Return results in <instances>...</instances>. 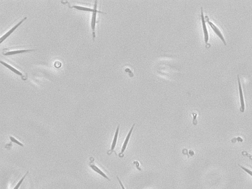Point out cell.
<instances>
[{
    "label": "cell",
    "mask_w": 252,
    "mask_h": 189,
    "mask_svg": "<svg viewBox=\"0 0 252 189\" xmlns=\"http://www.w3.org/2000/svg\"><path fill=\"white\" fill-rule=\"evenodd\" d=\"M97 2L98 1H96L94 2V12H93L92 17V21H91V28L93 31V38L94 40L96 37V34H95V27H96V19H97V12L102 13H106L104 12L101 11H98L97 10Z\"/></svg>",
    "instance_id": "6da1fadb"
},
{
    "label": "cell",
    "mask_w": 252,
    "mask_h": 189,
    "mask_svg": "<svg viewBox=\"0 0 252 189\" xmlns=\"http://www.w3.org/2000/svg\"><path fill=\"white\" fill-rule=\"evenodd\" d=\"M201 22H202V29H203V34H204V41L206 44H207L208 41H209V33L208 32L206 24V18L204 17V12H203V7H201Z\"/></svg>",
    "instance_id": "7a4b0ae2"
},
{
    "label": "cell",
    "mask_w": 252,
    "mask_h": 189,
    "mask_svg": "<svg viewBox=\"0 0 252 189\" xmlns=\"http://www.w3.org/2000/svg\"><path fill=\"white\" fill-rule=\"evenodd\" d=\"M205 18H206V21H207V22L208 23V24L210 25V26L212 28V29L215 32V33L217 34V35L218 36L220 37V39H221L222 41L224 42L225 45H226V41H225V39L224 36H223L222 32L220 31V30L219 29L218 27H217L216 25L214 23H213L212 21L209 20V18L207 16H206Z\"/></svg>",
    "instance_id": "3957f363"
},
{
    "label": "cell",
    "mask_w": 252,
    "mask_h": 189,
    "mask_svg": "<svg viewBox=\"0 0 252 189\" xmlns=\"http://www.w3.org/2000/svg\"><path fill=\"white\" fill-rule=\"evenodd\" d=\"M237 80H238V87H239V97H240V110L242 112H243L245 110V103H244V96H243V90L241 84L240 79L239 77V75H237Z\"/></svg>",
    "instance_id": "277c9868"
},
{
    "label": "cell",
    "mask_w": 252,
    "mask_h": 189,
    "mask_svg": "<svg viewBox=\"0 0 252 189\" xmlns=\"http://www.w3.org/2000/svg\"><path fill=\"white\" fill-rule=\"evenodd\" d=\"M27 18V17H25L20 22H19L17 24H16V25H15L13 28H12L10 30L8 31L7 33L5 34L4 36H2L1 37V39H0V42L2 43V41H5L7 37H8L9 36L11 35V34L13 33V32H14L15 30L17 29V28L19 26H20L21 24L23 22L26 20Z\"/></svg>",
    "instance_id": "5b68a950"
},
{
    "label": "cell",
    "mask_w": 252,
    "mask_h": 189,
    "mask_svg": "<svg viewBox=\"0 0 252 189\" xmlns=\"http://www.w3.org/2000/svg\"><path fill=\"white\" fill-rule=\"evenodd\" d=\"M135 125V124H133L131 129H130V131L128 132V133L127 135V137H126V138H125L124 143L123 144L121 151V153H120V154L119 155V156H120L121 155L123 154L124 152H125V150H126V148L127 147L128 144V141H129V140H130V138H131V135H132V132L133 131V128H134Z\"/></svg>",
    "instance_id": "8992f818"
},
{
    "label": "cell",
    "mask_w": 252,
    "mask_h": 189,
    "mask_svg": "<svg viewBox=\"0 0 252 189\" xmlns=\"http://www.w3.org/2000/svg\"><path fill=\"white\" fill-rule=\"evenodd\" d=\"M89 166H90V167H91L92 169L93 170L94 172H97V173H98L99 174V175H101L102 177H103L104 178L106 179L107 180H109V181H110V179L108 177L106 174L103 171L101 170V169H99V168L98 167H97L96 165H94V163L93 162L91 161L90 162H89Z\"/></svg>",
    "instance_id": "52a82bcc"
},
{
    "label": "cell",
    "mask_w": 252,
    "mask_h": 189,
    "mask_svg": "<svg viewBox=\"0 0 252 189\" xmlns=\"http://www.w3.org/2000/svg\"><path fill=\"white\" fill-rule=\"evenodd\" d=\"M119 129H120V125H118L117 126V128L116 130L114 136L113 138V141H112V144H111V149L108 152V154L109 155L111 154L112 152H113V151L114 150L115 148L116 145L117 144V139H118V135H119Z\"/></svg>",
    "instance_id": "ba28073f"
},
{
    "label": "cell",
    "mask_w": 252,
    "mask_h": 189,
    "mask_svg": "<svg viewBox=\"0 0 252 189\" xmlns=\"http://www.w3.org/2000/svg\"><path fill=\"white\" fill-rule=\"evenodd\" d=\"M35 49H24V50H14V51H8L7 52L4 53L3 54H4V55L7 56V55H14V54H19V53H21L32 51H35Z\"/></svg>",
    "instance_id": "9c48e42d"
},
{
    "label": "cell",
    "mask_w": 252,
    "mask_h": 189,
    "mask_svg": "<svg viewBox=\"0 0 252 189\" xmlns=\"http://www.w3.org/2000/svg\"><path fill=\"white\" fill-rule=\"evenodd\" d=\"M1 64H2V65H5L7 68L9 69L10 70H12V71H13V72H14V73H15V74L18 75H20V76H21V77H22V78H23V74H22V73H21L20 71H19V70H17V69H15V68L12 67V66H11V65H8V64H7V63L2 62V61H1Z\"/></svg>",
    "instance_id": "30bf717a"
},
{
    "label": "cell",
    "mask_w": 252,
    "mask_h": 189,
    "mask_svg": "<svg viewBox=\"0 0 252 189\" xmlns=\"http://www.w3.org/2000/svg\"><path fill=\"white\" fill-rule=\"evenodd\" d=\"M71 7H74V8H76V9H78V10H80V11H87V12H94V8H89V7H82V6H73Z\"/></svg>",
    "instance_id": "8fae6325"
},
{
    "label": "cell",
    "mask_w": 252,
    "mask_h": 189,
    "mask_svg": "<svg viewBox=\"0 0 252 189\" xmlns=\"http://www.w3.org/2000/svg\"><path fill=\"white\" fill-rule=\"evenodd\" d=\"M28 173H29V171H28V172H26V174L24 175L23 177H22V178H21V179L19 180V181L18 182L17 184L16 185V186H15V187H14V188H13V189H19V188H20V186H21L22 183L24 181V180L25 178H26V177L27 176V175H28Z\"/></svg>",
    "instance_id": "7c38bea8"
},
{
    "label": "cell",
    "mask_w": 252,
    "mask_h": 189,
    "mask_svg": "<svg viewBox=\"0 0 252 189\" xmlns=\"http://www.w3.org/2000/svg\"><path fill=\"white\" fill-rule=\"evenodd\" d=\"M9 139L11 140V141L12 143H14L17 144L19 146H22V147H24V145L22 143H20V141H19L17 139H16L15 138H14L13 137H12V136H9Z\"/></svg>",
    "instance_id": "4fadbf2b"
},
{
    "label": "cell",
    "mask_w": 252,
    "mask_h": 189,
    "mask_svg": "<svg viewBox=\"0 0 252 189\" xmlns=\"http://www.w3.org/2000/svg\"><path fill=\"white\" fill-rule=\"evenodd\" d=\"M239 165V167H240L242 169H243L244 171L246 172L247 173H248L249 175H250L251 176H252V171H250V170H249V169L246 168V167H243V166H241V165Z\"/></svg>",
    "instance_id": "5bb4252c"
},
{
    "label": "cell",
    "mask_w": 252,
    "mask_h": 189,
    "mask_svg": "<svg viewBox=\"0 0 252 189\" xmlns=\"http://www.w3.org/2000/svg\"><path fill=\"white\" fill-rule=\"evenodd\" d=\"M117 178L118 182H119V184H120V186L121 187L122 189H125V187H124V186L123 185V184L121 181L120 179H119V177H118V176H117Z\"/></svg>",
    "instance_id": "9a60e30c"
},
{
    "label": "cell",
    "mask_w": 252,
    "mask_h": 189,
    "mask_svg": "<svg viewBox=\"0 0 252 189\" xmlns=\"http://www.w3.org/2000/svg\"><path fill=\"white\" fill-rule=\"evenodd\" d=\"M55 67L57 68H60V67L61 66V63L59 62H55Z\"/></svg>",
    "instance_id": "2e32d148"
}]
</instances>
